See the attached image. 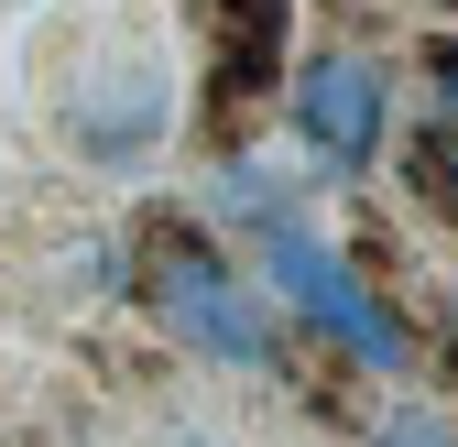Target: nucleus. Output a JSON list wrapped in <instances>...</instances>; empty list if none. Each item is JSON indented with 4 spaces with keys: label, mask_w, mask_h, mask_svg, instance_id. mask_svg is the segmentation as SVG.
<instances>
[{
    "label": "nucleus",
    "mask_w": 458,
    "mask_h": 447,
    "mask_svg": "<svg viewBox=\"0 0 458 447\" xmlns=\"http://www.w3.org/2000/svg\"><path fill=\"white\" fill-rule=\"evenodd\" d=\"M371 447H458V426H437V415H415V404H404V415H382V436H371Z\"/></svg>",
    "instance_id": "39448f33"
},
{
    "label": "nucleus",
    "mask_w": 458,
    "mask_h": 447,
    "mask_svg": "<svg viewBox=\"0 0 458 447\" xmlns=\"http://www.w3.org/2000/svg\"><path fill=\"white\" fill-rule=\"evenodd\" d=\"M382 131H393V77L371 66L360 44H317L295 66V142L327 175H371L382 164Z\"/></svg>",
    "instance_id": "7ed1b4c3"
},
{
    "label": "nucleus",
    "mask_w": 458,
    "mask_h": 447,
    "mask_svg": "<svg viewBox=\"0 0 458 447\" xmlns=\"http://www.w3.org/2000/svg\"><path fill=\"white\" fill-rule=\"evenodd\" d=\"M437 98H447V131H458V55H437Z\"/></svg>",
    "instance_id": "423d86ee"
},
{
    "label": "nucleus",
    "mask_w": 458,
    "mask_h": 447,
    "mask_svg": "<svg viewBox=\"0 0 458 447\" xmlns=\"http://www.w3.org/2000/svg\"><path fill=\"white\" fill-rule=\"evenodd\" d=\"M262 22H284V0H251ZM273 66V33H218V109H229V88H251Z\"/></svg>",
    "instance_id": "20e7f679"
},
{
    "label": "nucleus",
    "mask_w": 458,
    "mask_h": 447,
    "mask_svg": "<svg viewBox=\"0 0 458 447\" xmlns=\"http://www.w3.org/2000/svg\"><path fill=\"white\" fill-rule=\"evenodd\" d=\"M251 230H262V306H295L317 339L350 350L360 371H404V316L360 284L350 251H327L295 207H251Z\"/></svg>",
    "instance_id": "f03ea898"
},
{
    "label": "nucleus",
    "mask_w": 458,
    "mask_h": 447,
    "mask_svg": "<svg viewBox=\"0 0 458 447\" xmlns=\"http://www.w3.org/2000/svg\"><path fill=\"white\" fill-rule=\"evenodd\" d=\"M131 273H142V306H153V327L175 350H197L218 371H273V306H262V284L197 230V218L153 207L142 240H131Z\"/></svg>",
    "instance_id": "f257e3e1"
}]
</instances>
